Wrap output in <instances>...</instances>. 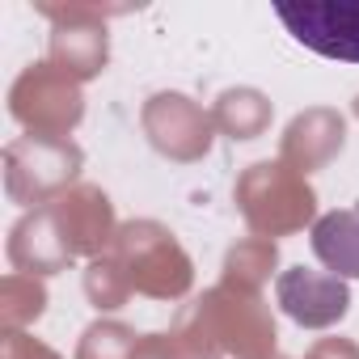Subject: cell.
<instances>
[{
	"label": "cell",
	"mask_w": 359,
	"mask_h": 359,
	"mask_svg": "<svg viewBox=\"0 0 359 359\" xmlns=\"http://www.w3.org/2000/svg\"><path fill=\"white\" fill-rule=\"evenodd\" d=\"M275 13L300 47L359 64V0H279Z\"/></svg>",
	"instance_id": "1"
},
{
	"label": "cell",
	"mask_w": 359,
	"mask_h": 359,
	"mask_svg": "<svg viewBox=\"0 0 359 359\" xmlns=\"http://www.w3.org/2000/svg\"><path fill=\"white\" fill-rule=\"evenodd\" d=\"M313 250L338 275H359V212H334L313 229Z\"/></svg>",
	"instance_id": "2"
}]
</instances>
